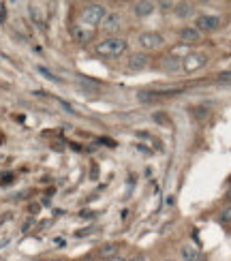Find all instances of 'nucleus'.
I'll use <instances>...</instances> for the list:
<instances>
[{"mask_svg": "<svg viewBox=\"0 0 231 261\" xmlns=\"http://www.w3.org/2000/svg\"><path fill=\"white\" fill-rule=\"evenodd\" d=\"M129 49V41L124 37H103L94 43V54L101 58H120Z\"/></svg>", "mask_w": 231, "mask_h": 261, "instance_id": "1", "label": "nucleus"}, {"mask_svg": "<svg viewBox=\"0 0 231 261\" xmlns=\"http://www.w3.org/2000/svg\"><path fill=\"white\" fill-rule=\"evenodd\" d=\"M148 64H150V56L146 51H133L126 58V69L129 71H144V69H148Z\"/></svg>", "mask_w": 231, "mask_h": 261, "instance_id": "7", "label": "nucleus"}, {"mask_svg": "<svg viewBox=\"0 0 231 261\" xmlns=\"http://www.w3.org/2000/svg\"><path fill=\"white\" fill-rule=\"evenodd\" d=\"M173 15L178 19H189L195 15V5L193 3H175L173 5Z\"/></svg>", "mask_w": 231, "mask_h": 261, "instance_id": "13", "label": "nucleus"}, {"mask_svg": "<svg viewBox=\"0 0 231 261\" xmlns=\"http://www.w3.org/2000/svg\"><path fill=\"white\" fill-rule=\"evenodd\" d=\"M94 37H96V30H94V28H88V26H84V24H77V26L73 28V39H75L77 43H82V45H88V43H92Z\"/></svg>", "mask_w": 231, "mask_h": 261, "instance_id": "8", "label": "nucleus"}, {"mask_svg": "<svg viewBox=\"0 0 231 261\" xmlns=\"http://www.w3.org/2000/svg\"><path fill=\"white\" fill-rule=\"evenodd\" d=\"M159 67H161V71H165V73H178V71H182V58L173 56V54H167V56L161 58Z\"/></svg>", "mask_w": 231, "mask_h": 261, "instance_id": "11", "label": "nucleus"}, {"mask_svg": "<svg viewBox=\"0 0 231 261\" xmlns=\"http://www.w3.org/2000/svg\"><path fill=\"white\" fill-rule=\"evenodd\" d=\"M206 64H208V56H206V54L193 51V54H189V56L182 60V69H184L186 73H195V71L203 69Z\"/></svg>", "mask_w": 231, "mask_h": 261, "instance_id": "5", "label": "nucleus"}, {"mask_svg": "<svg viewBox=\"0 0 231 261\" xmlns=\"http://www.w3.org/2000/svg\"><path fill=\"white\" fill-rule=\"evenodd\" d=\"M109 261H129V257H124V255H116L114 259H109Z\"/></svg>", "mask_w": 231, "mask_h": 261, "instance_id": "21", "label": "nucleus"}, {"mask_svg": "<svg viewBox=\"0 0 231 261\" xmlns=\"http://www.w3.org/2000/svg\"><path fill=\"white\" fill-rule=\"evenodd\" d=\"M218 26H221V17H218V15L201 13V15H197V19H195V28L199 32H212Z\"/></svg>", "mask_w": 231, "mask_h": 261, "instance_id": "6", "label": "nucleus"}, {"mask_svg": "<svg viewBox=\"0 0 231 261\" xmlns=\"http://www.w3.org/2000/svg\"><path fill=\"white\" fill-rule=\"evenodd\" d=\"M173 5L175 3H159L157 7H161V11H173Z\"/></svg>", "mask_w": 231, "mask_h": 261, "instance_id": "19", "label": "nucleus"}, {"mask_svg": "<svg viewBox=\"0 0 231 261\" xmlns=\"http://www.w3.org/2000/svg\"><path fill=\"white\" fill-rule=\"evenodd\" d=\"M101 30L105 32V37H118V32L122 30V15L120 13H107L105 19L101 21Z\"/></svg>", "mask_w": 231, "mask_h": 261, "instance_id": "4", "label": "nucleus"}, {"mask_svg": "<svg viewBox=\"0 0 231 261\" xmlns=\"http://www.w3.org/2000/svg\"><path fill=\"white\" fill-rule=\"evenodd\" d=\"M9 182H13V173H3L0 176V184H9Z\"/></svg>", "mask_w": 231, "mask_h": 261, "instance_id": "18", "label": "nucleus"}, {"mask_svg": "<svg viewBox=\"0 0 231 261\" xmlns=\"http://www.w3.org/2000/svg\"><path fill=\"white\" fill-rule=\"evenodd\" d=\"M116 255H120V248H118V244H114V242H107V244H103V246L96 251V257L103 259V261L114 259Z\"/></svg>", "mask_w": 231, "mask_h": 261, "instance_id": "14", "label": "nucleus"}, {"mask_svg": "<svg viewBox=\"0 0 231 261\" xmlns=\"http://www.w3.org/2000/svg\"><path fill=\"white\" fill-rule=\"evenodd\" d=\"M163 261H180V259H171V257H169V259H163Z\"/></svg>", "mask_w": 231, "mask_h": 261, "instance_id": "23", "label": "nucleus"}, {"mask_svg": "<svg viewBox=\"0 0 231 261\" xmlns=\"http://www.w3.org/2000/svg\"><path fill=\"white\" fill-rule=\"evenodd\" d=\"M218 80L221 82H231V73H221L218 75Z\"/></svg>", "mask_w": 231, "mask_h": 261, "instance_id": "20", "label": "nucleus"}, {"mask_svg": "<svg viewBox=\"0 0 231 261\" xmlns=\"http://www.w3.org/2000/svg\"><path fill=\"white\" fill-rule=\"evenodd\" d=\"M137 45H139V51H157L165 45V37L157 30H144L141 35L137 37Z\"/></svg>", "mask_w": 231, "mask_h": 261, "instance_id": "3", "label": "nucleus"}, {"mask_svg": "<svg viewBox=\"0 0 231 261\" xmlns=\"http://www.w3.org/2000/svg\"><path fill=\"white\" fill-rule=\"evenodd\" d=\"M129 261H150V257H148L146 253H135Z\"/></svg>", "mask_w": 231, "mask_h": 261, "instance_id": "17", "label": "nucleus"}, {"mask_svg": "<svg viewBox=\"0 0 231 261\" xmlns=\"http://www.w3.org/2000/svg\"><path fill=\"white\" fill-rule=\"evenodd\" d=\"M28 13H30L32 21H35L37 26H43V24H45V15H43V11H41L37 5H30V7H28Z\"/></svg>", "mask_w": 231, "mask_h": 261, "instance_id": "15", "label": "nucleus"}, {"mask_svg": "<svg viewBox=\"0 0 231 261\" xmlns=\"http://www.w3.org/2000/svg\"><path fill=\"white\" fill-rule=\"evenodd\" d=\"M218 223L221 225H231V203L223 205L221 212H218Z\"/></svg>", "mask_w": 231, "mask_h": 261, "instance_id": "16", "label": "nucleus"}, {"mask_svg": "<svg viewBox=\"0 0 231 261\" xmlns=\"http://www.w3.org/2000/svg\"><path fill=\"white\" fill-rule=\"evenodd\" d=\"M178 257H180V261H206V255L199 248H195L193 244H182L178 248Z\"/></svg>", "mask_w": 231, "mask_h": 261, "instance_id": "9", "label": "nucleus"}, {"mask_svg": "<svg viewBox=\"0 0 231 261\" xmlns=\"http://www.w3.org/2000/svg\"><path fill=\"white\" fill-rule=\"evenodd\" d=\"M105 15H107V7L103 3H90V5H86L82 9L80 19H82L84 26L96 30V26H101V21L105 19Z\"/></svg>", "mask_w": 231, "mask_h": 261, "instance_id": "2", "label": "nucleus"}, {"mask_svg": "<svg viewBox=\"0 0 231 261\" xmlns=\"http://www.w3.org/2000/svg\"><path fill=\"white\" fill-rule=\"evenodd\" d=\"M52 261H64V259H52Z\"/></svg>", "mask_w": 231, "mask_h": 261, "instance_id": "24", "label": "nucleus"}, {"mask_svg": "<svg viewBox=\"0 0 231 261\" xmlns=\"http://www.w3.org/2000/svg\"><path fill=\"white\" fill-rule=\"evenodd\" d=\"M178 37H180V41L184 43V45H197V43H201V32L197 30L195 26H184V28H180Z\"/></svg>", "mask_w": 231, "mask_h": 261, "instance_id": "10", "label": "nucleus"}, {"mask_svg": "<svg viewBox=\"0 0 231 261\" xmlns=\"http://www.w3.org/2000/svg\"><path fill=\"white\" fill-rule=\"evenodd\" d=\"M227 199H229V203H231V189H229V193H227Z\"/></svg>", "mask_w": 231, "mask_h": 261, "instance_id": "22", "label": "nucleus"}, {"mask_svg": "<svg viewBox=\"0 0 231 261\" xmlns=\"http://www.w3.org/2000/svg\"><path fill=\"white\" fill-rule=\"evenodd\" d=\"M154 9H157V3H150V0H139V3H133L131 11H133L135 17H150L154 13Z\"/></svg>", "mask_w": 231, "mask_h": 261, "instance_id": "12", "label": "nucleus"}]
</instances>
